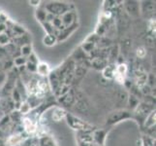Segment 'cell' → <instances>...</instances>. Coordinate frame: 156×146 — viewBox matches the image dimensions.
<instances>
[{
	"instance_id": "obj_1",
	"label": "cell",
	"mask_w": 156,
	"mask_h": 146,
	"mask_svg": "<svg viewBox=\"0 0 156 146\" xmlns=\"http://www.w3.org/2000/svg\"><path fill=\"white\" fill-rule=\"evenodd\" d=\"M28 92L31 95H35L37 96H42L46 93L47 86L44 83V81H39V80H33L30 81L28 84Z\"/></svg>"
},
{
	"instance_id": "obj_2",
	"label": "cell",
	"mask_w": 156,
	"mask_h": 146,
	"mask_svg": "<svg viewBox=\"0 0 156 146\" xmlns=\"http://www.w3.org/2000/svg\"><path fill=\"white\" fill-rule=\"evenodd\" d=\"M126 74H127V66L124 63H121L115 67L114 78L118 83L122 84V83H124V80L126 78Z\"/></svg>"
},
{
	"instance_id": "obj_3",
	"label": "cell",
	"mask_w": 156,
	"mask_h": 146,
	"mask_svg": "<svg viewBox=\"0 0 156 146\" xmlns=\"http://www.w3.org/2000/svg\"><path fill=\"white\" fill-rule=\"evenodd\" d=\"M23 140H24V137L21 136L20 133L13 134V136H10L7 138L6 145L7 146H16V145H19L20 142H23Z\"/></svg>"
},
{
	"instance_id": "obj_4",
	"label": "cell",
	"mask_w": 156,
	"mask_h": 146,
	"mask_svg": "<svg viewBox=\"0 0 156 146\" xmlns=\"http://www.w3.org/2000/svg\"><path fill=\"white\" fill-rule=\"evenodd\" d=\"M23 127L26 133H34L37 131V126L36 123L33 122L29 118H25L23 119Z\"/></svg>"
},
{
	"instance_id": "obj_5",
	"label": "cell",
	"mask_w": 156,
	"mask_h": 146,
	"mask_svg": "<svg viewBox=\"0 0 156 146\" xmlns=\"http://www.w3.org/2000/svg\"><path fill=\"white\" fill-rule=\"evenodd\" d=\"M37 72L41 76H47L50 73V66L46 62H40L38 64V66H37Z\"/></svg>"
},
{
	"instance_id": "obj_6",
	"label": "cell",
	"mask_w": 156,
	"mask_h": 146,
	"mask_svg": "<svg viewBox=\"0 0 156 146\" xmlns=\"http://www.w3.org/2000/svg\"><path fill=\"white\" fill-rule=\"evenodd\" d=\"M65 116V111L60 109V108H57V109L55 110V112H53V114H52V119L55 121L58 122V121H60L61 119Z\"/></svg>"
},
{
	"instance_id": "obj_7",
	"label": "cell",
	"mask_w": 156,
	"mask_h": 146,
	"mask_svg": "<svg viewBox=\"0 0 156 146\" xmlns=\"http://www.w3.org/2000/svg\"><path fill=\"white\" fill-rule=\"evenodd\" d=\"M115 67L108 66V68H106L104 70V76L106 78H108V79L114 78V76H115Z\"/></svg>"
},
{
	"instance_id": "obj_8",
	"label": "cell",
	"mask_w": 156,
	"mask_h": 146,
	"mask_svg": "<svg viewBox=\"0 0 156 146\" xmlns=\"http://www.w3.org/2000/svg\"><path fill=\"white\" fill-rule=\"evenodd\" d=\"M30 111V105L28 102H23V104L20 106V112L23 113V114H27V113Z\"/></svg>"
},
{
	"instance_id": "obj_9",
	"label": "cell",
	"mask_w": 156,
	"mask_h": 146,
	"mask_svg": "<svg viewBox=\"0 0 156 146\" xmlns=\"http://www.w3.org/2000/svg\"><path fill=\"white\" fill-rule=\"evenodd\" d=\"M147 55V51H146V49H144V47H140L138 48V50H137V56L139 58H144Z\"/></svg>"
}]
</instances>
